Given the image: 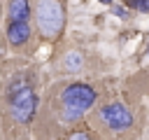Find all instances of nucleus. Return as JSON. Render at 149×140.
Returning a JSON list of instances; mask_svg holds the SVG:
<instances>
[{
    "label": "nucleus",
    "instance_id": "1a4fd4ad",
    "mask_svg": "<svg viewBox=\"0 0 149 140\" xmlns=\"http://www.w3.org/2000/svg\"><path fill=\"white\" fill-rule=\"evenodd\" d=\"M112 12H114L116 16H121V19L126 16V9H123V7H116V5H114V7H112Z\"/></svg>",
    "mask_w": 149,
    "mask_h": 140
},
{
    "label": "nucleus",
    "instance_id": "39448f33",
    "mask_svg": "<svg viewBox=\"0 0 149 140\" xmlns=\"http://www.w3.org/2000/svg\"><path fill=\"white\" fill-rule=\"evenodd\" d=\"M30 37V28H28V23L26 21H12L9 23V28H7V40L12 42V44H23L26 40Z\"/></svg>",
    "mask_w": 149,
    "mask_h": 140
},
{
    "label": "nucleus",
    "instance_id": "6e6552de",
    "mask_svg": "<svg viewBox=\"0 0 149 140\" xmlns=\"http://www.w3.org/2000/svg\"><path fill=\"white\" fill-rule=\"evenodd\" d=\"M79 63H81V58H79L77 54H70V56L65 58V68H68V70H72V68H79Z\"/></svg>",
    "mask_w": 149,
    "mask_h": 140
},
{
    "label": "nucleus",
    "instance_id": "7ed1b4c3",
    "mask_svg": "<svg viewBox=\"0 0 149 140\" xmlns=\"http://www.w3.org/2000/svg\"><path fill=\"white\" fill-rule=\"evenodd\" d=\"M65 21L63 5L58 0H40L37 2V26L47 37H54L61 33Z\"/></svg>",
    "mask_w": 149,
    "mask_h": 140
},
{
    "label": "nucleus",
    "instance_id": "f03ea898",
    "mask_svg": "<svg viewBox=\"0 0 149 140\" xmlns=\"http://www.w3.org/2000/svg\"><path fill=\"white\" fill-rule=\"evenodd\" d=\"M9 107H12V117L19 124H28L37 110V96L33 91V86L21 84L19 89L9 91Z\"/></svg>",
    "mask_w": 149,
    "mask_h": 140
},
{
    "label": "nucleus",
    "instance_id": "20e7f679",
    "mask_svg": "<svg viewBox=\"0 0 149 140\" xmlns=\"http://www.w3.org/2000/svg\"><path fill=\"white\" fill-rule=\"evenodd\" d=\"M100 119L112 131H126L133 126V112L121 103H109V105L100 107Z\"/></svg>",
    "mask_w": 149,
    "mask_h": 140
},
{
    "label": "nucleus",
    "instance_id": "f257e3e1",
    "mask_svg": "<svg viewBox=\"0 0 149 140\" xmlns=\"http://www.w3.org/2000/svg\"><path fill=\"white\" fill-rule=\"evenodd\" d=\"M61 100H63V112H61L63 119L72 121V119H79L95 103V91L88 84H70L63 89Z\"/></svg>",
    "mask_w": 149,
    "mask_h": 140
},
{
    "label": "nucleus",
    "instance_id": "0eeeda50",
    "mask_svg": "<svg viewBox=\"0 0 149 140\" xmlns=\"http://www.w3.org/2000/svg\"><path fill=\"white\" fill-rule=\"evenodd\" d=\"M128 7L133 9H140V12H149V0H126Z\"/></svg>",
    "mask_w": 149,
    "mask_h": 140
},
{
    "label": "nucleus",
    "instance_id": "9d476101",
    "mask_svg": "<svg viewBox=\"0 0 149 140\" xmlns=\"http://www.w3.org/2000/svg\"><path fill=\"white\" fill-rule=\"evenodd\" d=\"M100 2H105V5H112V2H114V0H100Z\"/></svg>",
    "mask_w": 149,
    "mask_h": 140
},
{
    "label": "nucleus",
    "instance_id": "9b49d317",
    "mask_svg": "<svg viewBox=\"0 0 149 140\" xmlns=\"http://www.w3.org/2000/svg\"><path fill=\"white\" fill-rule=\"evenodd\" d=\"M147 58H149V54H147Z\"/></svg>",
    "mask_w": 149,
    "mask_h": 140
},
{
    "label": "nucleus",
    "instance_id": "423d86ee",
    "mask_svg": "<svg viewBox=\"0 0 149 140\" xmlns=\"http://www.w3.org/2000/svg\"><path fill=\"white\" fill-rule=\"evenodd\" d=\"M30 14L28 0H9V19L12 21H26Z\"/></svg>",
    "mask_w": 149,
    "mask_h": 140
}]
</instances>
